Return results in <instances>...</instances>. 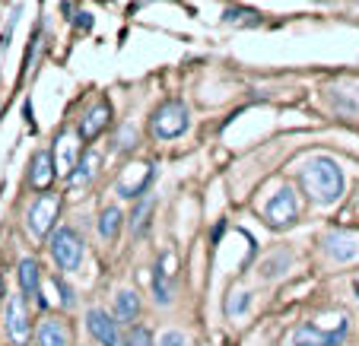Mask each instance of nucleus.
<instances>
[{
	"label": "nucleus",
	"mask_w": 359,
	"mask_h": 346,
	"mask_svg": "<svg viewBox=\"0 0 359 346\" xmlns=\"http://www.w3.org/2000/svg\"><path fill=\"white\" fill-rule=\"evenodd\" d=\"M299 181H302L305 194L312 197L315 204H334L344 194V175L340 165L327 156H312L309 162L299 169Z\"/></svg>",
	"instance_id": "nucleus-1"
},
{
	"label": "nucleus",
	"mask_w": 359,
	"mask_h": 346,
	"mask_svg": "<svg viewBox=\"0 0 359 346\" xmlns=\"http://www.w3.org/2000/svg\"><path fill=\"white\" fill-rule=\"evenodd\" d=\"M153 134L159 137V140H175V137H182L184 130H188L191 118H188V109H184V102H178V99H169V102H163L156 111H153Z\"/></svg>",
	"instance_id": "nucleus-2"
},
{
	"label": "nucleus",
	"mask_w": 359,
	"mask_h": 346,
	"mask_svg": "<svg viewBox=\"0 0 359 346\" xmlns=\"http://www.w3.org/2000/svg\"><path fill=\"white\" fill-rule=\"evenodd\" d=\"M51 258L57 261L61 270H76V267L83 264V238H80V232L70 229V226L57 229L55 235H51Z\"/></svg>",
	"instance_id": "nucleus-3"
},
{
	"label": "nucleus",
	"mask_w": 359,
	"mask_h": 346,
	"mask_svg": "<svg viewBox=\"0 0 359 346\" xmlns=\"http://www.w3.org/2000/svg\"><path fill=\"white\" fill-rule=\"evenodd\" d=\"M346 314H340L327 331H321L318 324H302L296 331V346H340L346 337Z\"/></svg>",
	"instance_id": "nucleus-4"
},
{
	"label": "nucleus",
	"mask_w": 359,
	"mask_h": 346,
	"mask_svg": "<svg viewBox=\"0 0 359 346\" xmlns=\"http://www.w3.org/2000/svg\"><path fill=\"white\" fill-rule=\"evenodd\" d=\"M296 216H299V200H296V194H292V188H280L264 207V219H267V226H273V229L292 226Z\"/></svg>",
	"instance_id": "nucleus-5"
},
{
	"label": "nucleus",
	"mask_w": 359,
	"mask_h": 346,
	"mask_svg": "<svg viewBox=\"0 0 359 346\" xmlns=\"http://www.w3.org/2000/svg\"><path fill=\"white\" fill-rule=\"evenodd\" d=\"M57 213H61V197L57 194H41L32 207H29V229L35 232L39 238H45L48 232L55 229L57 223Z\"/></svg>",
	"instance_id": "nucleus-6"
},
{
	"label": "nucleus",
	"mask_w": 359,
	"mask_h": 346,
	"mask_svg": "<svg viewBox=\"0 0 359 346\" xmlns=\"http://www.w3.org/2000/svg\"><path fill=\"white\" fill-rule=\"evenodd\" d=\"M153 165L149 162H137V165H128V169L121 172V178H118V194L128 197V200H134V197L147 194L149 181H153Z\"/></svg>",
	"instance_id": "nucleus-7"
},
{
	"label": "nucleus",
	"mask_w": 359,
	"mask_h": 346,
	"mask_svg": "<svg viewBox=\"0 0 359 346\" xmlns=\"http://www.w3.org/2000/svg\"><path fill=\"white\" fill-rule=\"evenodd\" d=\"M86 327L102 346H121V331H118V318L102 308H89L86 312Z\"/></svg>",
	"instance_id": "nucleus-8"
},
{
	"label": "nucleus",
	"mask_w": 359,
	"mask_h": 346,
	"mask_svg": "<svg viewBox=\"0 0 359 346\" xmlns=\"http://www.w3.org/2000/svg\"><path fill=\"white\" fill-rule=\"evenodd\" d=\"M7 331L16 346H22L29 340V333H32L29 312H26V296H13V299L7 302Z\"/></svg>",
	"instance_id": "nucleus-9"
},
{
	"label": "nucleus",
	"mask_w": 359,
	"mask_h": 346,
	"mask_svg": "<svg viewBox=\"0 0 359 346\" xmlns=\"http://www.w3.org/2000/svg\"><path fill=\"white\" fill-rule=\"evenodd\" d=\"M172 273H175V254L163 251L156 273H153V296H156L159 305H169L172 302Z\"/></svg>",
	"instance_id": "nucleus-10"
},
{
	"label": "nucleus",
	"mask_w": 359,
	"mask_h": 346,
	"mask_svg": "<svg viewBox=\"0 0 359 346\" xmlns=\"http://www.w3.org/2000/svg\"><path fill=\"white\" fill-rule=\"evenodd\" d=\"M35 340H39V346H70L74 343V333H70L67 321L45 318L39 324V331H35Z\"/></svg>",
	"instance_id": "nucleus-11"
},
{
	"label": "nucleus",
	"mask_w": 359,
	"mask_h": 346,
	"mask_svg": "<svg viewBox=\"0 0 359 346\" xmlns=\"http://www.w3.org/2000/svg\"><path fill=\"white\" fill-rule=\"evenodd\" d=\"M109 121H111V105L102 99L99 105H93V109L83 115V121H80V137H83V140H95L102 130L109 127Z\"/></svg>",
	"instance_id": "nucleus-12"
},
{
	"label": "nucleus",
	"mask_w": 359,
	"mask_h": 346,
	"mask_svg": "<svg viewBox=\"0 0 359 346\" xmlns=\"http://www.w3.org/2000/svg\"><path fill=\"white\" fill-rule=\"evenodd\" d=\"M95 172H99V153H83L80 156V162L74 165V172L67 175V184H70V191H80V188H86L89 181L95 178Z\"/></svg>",
	"instance_id": "nucleus-13"
},
{
	"label": "nucleus",
	"mask_w": 359,
	"mask_h": 346,
	"mask_svg": "<svg viewBox=\"0 0 359 346\" xmlns=\"http://www.w3.org/2000/svg\"><path fill=\"white\" fill-rule=\"evenodd\" d=\"M55 175H57L55 156H51L48 150H39L35 153V159H32V184L39 191H48L51 188V181H55Z\"/></svg>",
	"instance_id": "nucleus-14"
},
{
	"label": "nucleus",
	"mask_w": 359,
	"mask_h": 346,
	"mask_svg": "<svg viewBox=\"0 0 359 346\" xmlns=\"http://www.w3.org/2000/svg\"><path fill=\"white\" fill-rule=\"evenodd\" d=\"M137 314H140V296L130 289L118 292L115 296V318L121 321V324H130V321H137Z\"/></svg>",
	"instance_id": "nucleus-15"
},
{
	"label": "nucleus",
	"mask_w": 359,
	"mask_h": 346,
	"mask_svg": "<svg viewBox=\"0 0 359 346\" xmlns=\"http://www.w3.org/2000/svg\"><path fill=\"white\" fill-rule=\"evenodd\" d=\"M41 283V270H39V261L35 258H22L20 261V289L22 296H35Z\"/></svg>",
	"instance_id": "nucleus-16"
},
{
	"label": "nucleus",
	"mask_w": 359,
	"mask_h": 346,
	"mask_svg": "<svg viewBox=\"0 0 359 346\" xmlns=\"http://www.w3.org/2000/svg\"><path fill=\"white\" fill-rule=\"evenodd\" d=\"M223 22L226 26H238V29H255V26H261V13L248 7H229V10H223Z\"/></svg>",
	"instance_id": "nucleus-17"
},
{
	"label": "nucleus",
	"mask_w": 359,
	"mask_h": 346,
	"mask_svg": "<svg viewBox=\"0 0 359 346\" xmlns=\"http://www.w3.org/2000/svg\"><path fill=\"white\" fill-rule=\"evenodd\" d=\"M327 254L337 261H350V258H356V242H353L350 235L331 232V235H327Z\"/></svg>",
	"instance_id": "nucleus-18"
},
{
	"label": "nucleus",
	"mask_w": 359,
	"mask_h": 346,
	"mask_svg": "<svg viewBox=\"0 0 359 346\" xmlns=\"http://www.w3.org/2000/svg\"><path fill=\"white\" fill-rule=\"evenodd\" d=\"M121 219H124V213L118 210V207H105L102 216H99V235L102 238H115L118 232H121Z\"/></svg>",
	"instance_id": "nucleus-19"
},
{
	"label": "nucleus",
	"mask_w": 359,
	"mask_h": 346,
	"mask_svg": "<svg viewBox=\"0 0 359 346\" xmlns=\"http://www.w3.org/2000/svg\"><path fill=\"white\" fill-rule=\"evenodd\" d=\"M124 346H153V333H149L147 327L134 324L128 333V340H124Z\"/></svg>",
	"instance_id": "nucleus-20"
},
{
	"label": "nucleus",
	"mask_w": 359,
	"mask_h": 346,
	"mask_svg": "<svg viewBox=\"0 0 359 346\" xmlns=\"http://www.w3.org/2000/svg\"><path fill=\"white\" fill-rule=\"evenodd\" d=\"M286 267H290V254L283 251V254H277L273 261H267V264H264V277H267V279H271V277H280Z\"/></svg>",
	"instance_id": "nucleus-21"
},
{
	"label": "nucleus",
	"mask_w": 359,
	"mask_h": 346,
	"mask_svg": "<svg viewBox=\"0 0 359 346\" xmlns=\"http://www.w3.org/2000/svg\"><path fill=\"white\" fill-rule=\"evenodd\" d=\"M159 346H191V343H188V337H184V333H178V331H165L163 337H159Z\"/></svg>",
	"instance_id": "nucleus-22"
},
{
	"label": "nucleus",
	"mask_w": 359,
	"mask_h": 346,
	"mask_svg": "<svg viewBox=\"0 0 359 346\" xmlns=\"http://www.w3.org/2000/svg\"><path fill=\"white\" fill-rule=\"evenodd\" d=\"M149 204L153 200H143V204H137V210H134V232L140 235V229H143V219H147V213H149Z\"/></svg>",
	"instance_id": "nucleus-23"
},
{
	"label": "nucleus",
	"mask_w": 359,
	"mask_h": 346,
	"mask_svg": "<svg viewBox=\"0 0 359 346\" xmlns=\"http://www.w3.org/2000/svg\"><path fill=\"white\" fill-rule=\"evenodd\" d=\"M245 305H248V296L242 292V299H238V302H229V312L238 314V312H245Z\"/></svg>",
	"instance_id": "nucleus-24"
},
{
	"label": "nucleus",
	"mask_w": 359,
	"mask_h": 346,
	"mask_svg": "<svg viewBox=\"0 0 359 346\" xmlns=\"http://www.w3.org/2000/svg\"><path fill=\"white\" fill-rule=\"evenodd\" d=\"M130 137H134V134H130V130H124V140H130ZM118 146H124V150H130V143H121V137H118Z\"/></svg>",
	"instance_id": "nucleus-25"
}]
</instances>
